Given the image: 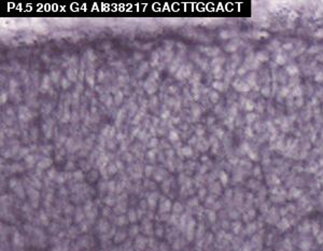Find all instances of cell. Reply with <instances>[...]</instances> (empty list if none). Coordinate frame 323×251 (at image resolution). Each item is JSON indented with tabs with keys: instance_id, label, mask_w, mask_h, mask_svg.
<instances>
[{
	"instance_id": "cell-1",
	"label": "cell",
	"mask_w": 323,
	"mask_h": 251,
	"mask_svg": "<svg viewBox=\"0 0 323 251\" xmlns=\"http://www.w3.org/2000/svg\"><path fill=\"white\" fill-rule=\"evenodd\" d=\"M137 242H138L137 243V247L139 248V249H143V248H144V245H145V243H144L145 240L144 239H142V240L141 239H138Z\"/></svg>"
},
{
	"instance_id": "cell-2",
	"label": "cell",
	"mask_w": 323,
	"mask_h": 251,
	"mask_svg": "<svg viewBox=\"0 0 323 251\" xmlns=\"http://www.w3.org/2000/svg\"><path fill=\"white\" fill-rule=\"evenodd\" d=\"M127 251H133V250H132V249H129V250H127Z\"/></svg>"
}]
</instances>
